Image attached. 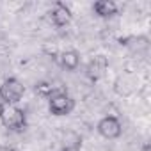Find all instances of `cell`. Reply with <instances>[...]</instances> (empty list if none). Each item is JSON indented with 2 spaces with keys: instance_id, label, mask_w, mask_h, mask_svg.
Returning <instances> with one entry per match:
<instances>
[{
  "instance_id": "cell-7",
  "label": "cell",
  "mask_w": 151,
  "mask_h": 151,
  "mask_svg": "<svg viewBox=\"0 0 151 151\" xmlns=\"http://www.w3.org/2000/svg\"><path fill=\"white\" fill-rule=\"evenodd\" d=\"M60 147L62 151H80L82 147V135L75 130H66L60 135Z\"/></svg>"
},
{
  "instance_id": "cell-5",
  "label": "cell",
  "mask_w": 151,
  "mask_h": 151,
  "mask_svg": "<svg viewBox=\"0 0 151 151\" xmlns=\"http://www.w3.org/2000/svg\"><path fill=\"white\" fill-rule=\"evenodd\" d=\"M107 69H109V59L105 55H96L89 60V64L86 68V73L93 82H96L107 73Z\"/></svg>"
},
{
  "instance_id": "cell-14",
  "label": "cell",
  "mask_w": 151,
  "mask_h": 151,
  "mask_svg": "<svg viewBox=\"0 0 151 151\" xmlns=\"http://www.w3.org/2000/svg\"><path fill=\"white\" fill-rule=\"evenodd\" d=\"M142 151H149V144H144V147H142Z\"/></svg>"
},
{
  "instance_id": "cell-2",
  "label": "cell",
  "mask_w": 151,
  "mask_h": 151,
  "mask_svg": "<svg viewBox=\"0 0 151 151\" xmlns=\"http://www.w3.org/2000/svg\"><path fill=\"white\" fill-rule=\"evenodd\" d=\"M23 94H25V86L14 77L6 78L0 86V100H2V103L16 105L23 98Z\"/></svg>"
},
{
  "instance_id": "cell-3",
  "label": "cell",
  "mask_w": 151,
  "mask_h": 151,
  "mask_svg": "<svg viewBox=\"0 0 151 151\" xmlns=\"http://www.w3.org/2000/svg\"><path fill=\"white\" fill-rule=\"evenodd\" d=\"M48 109L53 116H68L75 109V100L60 89L48 98Z\"/></svg>"
},
{
  "instance_id": "cell-1",
  "label": "cell",
  "mask_w": 151,
  "mask_h": 151,
  "mask_svg": "<svg viewBox=\"0 0 151 151\" xmlns=\"http://www.w3.org/2000/svg\"><path fill=\"white\" fill-rule=\"evenodd\" d=\"M0 123L4 124V128L11 132H22L27 126V116L20 107L2 103V107H0Z\"/></svg>"
},
{
  "instance_id": "cell-8",
  "label": "cell",
  "mask_w": 151,
  "mask_h": 151,
  "mask_svg": "<svg viewBox=\"0 0 151 151\" xmlns=\"http://www.w3.org/2000/svg\"><path fill=\"white\" fill-rule=\"evenodd\" d=\"M119 43L128 50H132L133 53H142L149 48V39L146 36H128V37H123Z\"/></svg>"
},
{
  "instance_id": "cell-6",
  "label": "cell",
  "mask_w": 151,
  "mask_h": 151,
  "mask_svg": "<svg viewBox=\"0 0 151 151\" xmlns=\"http://www.w3.org/2000/svg\"><path fill=\"white\" fill-rule=\"evenodd\" d=\"M50 18H52V22H53L55 27H66L71 22L73 16H71L69 7L64 2H55L53 7H52V11H50Z\"/></svg>"
},
{
  "instance_id": "cell-15",
  "label": "cell",
  "mask_w": 151,
  "mask_h": 151,
  "mask_svg": "<svg viewBox=\"0 0 151 151\" xmlns=\"http://www.w3.org/2000/svg\"><path fill=\"white\" fill-rule=\"evenodd\" d=\"M0 107H2V100H0Z\"/></svg>"
},
{
  "instance_id": "cell-12",
  "label": "cell",
  "mask_w": 151,
  "mask_h": 151,
  "mask_svg": "<svg viewBox=\"0 0 151 151\" xmlns=\"http://www.w3.org/2000/svg\"><path fill=\"white\" fill-rule=\"evenodd\" d=\"M36 93L39 94V96H43V98H50L52 94H55L57 91H60V89H57L52 82H46V80H43V82H37L36 84Z\"/></svg>"
},
{
  "instance_id": "cell-10",
  "label": "cell",
  "mask_w": 151,
  "mask_h": 151,
  "mask_svg": "<svg viewBox=\"0 0 151 151\" xmlns=\"http://www.w3.org/2000/svg\"><path fill=\"white\" fill-rule=\"evenodd\" d=\"M114 91L119 96H130L135 91V80L130 77H117L114 80Z\"/></svg>"
},
{
  "instance_id": "cell-11",
  "label": "cell",
  "mask_w": 151,
  "mask_h": 151,
  "mask_svg": "<svg viewBox=\"0 0 151 151\" xmlns=\"http://www.w3.org/2000/svg\"><path fill=\"white\" fill-rule=\"evenodd\" d=\"M59 60H60V66H62L64 69L73 71V69H77L78 64H80V53H78L77 50H66V52L60 53Z\"/></svg>"
},
{
  "instance_id": "cell-9",
  "label": "cell",
  "mask_w": 151,
  "mask_h": 151,
  "mask_svg": "<svg viewBox=\"0 0 151 151\" xmlns=\"http://www.w3.org/2000/svg\"><path fill=\"white\" fill-rule=\"evenodd\" d=\"M93 11L101 18H110L117 14V4L112 2V0H98V2L93 4Z\"/></svg>"
},
{
  "instance_id": "cell-4",
  "label": "cell",
  "mask_w": 151,
  "mask_h": 151,
  "mask_svg": "<svg viewBox=\"0 0 151 151\" xmlns=\"http://www.w3.org/2000/svg\"><path fill=\"white\" fill-rule=\"evenodd\" d=\"M96 130H98V133L101 135V137H105V139H117L119 135H121V123H119V119L117 117H114V116H105V117H101L100 121H98V126H96Z\"/></svg>"
},
{
  "instance_id": "cell-13",
  "label": "cell",
  "mask_w": 151,
  "mask_h": 151,
  "mask_svg": "<svg viewBox=\"0 0 151 151\" xmlns=\"http://www.w3.org/2000/svg\"><path fill=\"white\" fill-rule=\"evenodd\" d=\"M0 151H14V147H11V146H0Z\"/></svg>"
}]
</instances>
